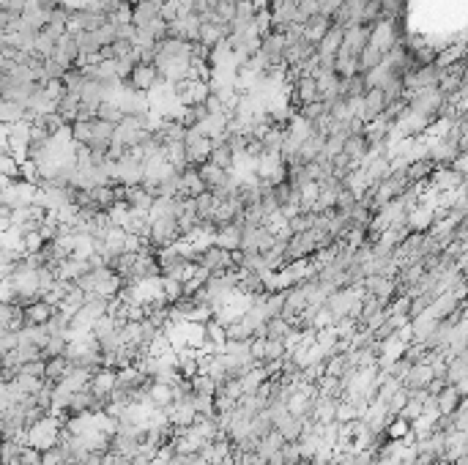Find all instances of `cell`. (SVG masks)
<instances>
[{
	"mask_svg": "<svg viewBox=\"0 0 468 465\" xmlns=\"http://www.w3.org/2000/svg\"><path fill=\"white\" fill-rule=\"evenodd\" d=\"M181 238H184V232H181V228H178V219H173V217H162V219H154L148 241L154 244L159 252H162V249H167V246H175Z\"/></svg>",
	"mask_w": 468,
	"mask_h": 465,
	"instance_id": "6da1fadb",
	"label": "cell"
},
{
	"mask_svg": "<svg viewBox=\"0 0 468 465\" xmlns=\"http://www.w3.org/2000/svg\"><path fill=\"white\" fill-rule=\"evenodd\" d=\"M184 143H186V154H189V161L192 164H206L208 159H211V151H214V140L211 137H206L197 126L195 129H189L186 132V137H184Z\"/></svg>",
	"mask_w": 468,
	"mask_h": 465,
	"instance_id": "7a4b0ae2",
	"label": "cell"
},
{
	"mask_svg": "<svg viewBox=\"0 0 468 465\" xmlns=\"http://www.w3.org/2000/svg\"><path fill=\"white\" fill-rule=\"evenodd\" d=\"M162 82V75H159V69H156L154 63H137L135 66V72H132V77L124 79V88H129V90H151Z\"/></svg>",
	"mask_w": 468,
	"mask_h": 465,
	"instance_id": "3957f363",
	"label": "cell"
},
{
	"mask_svg": "<svg viewBox=\"0 0 468 465\" xmlns=\"http://www.w3.org/2000/svg\"><path fill=\"white\" fill-rule=\"evenodd\" d=\"M200 266H206L211 274H214V271H231V268H235L233 252H231V249H222V246H217V244H211V246L203 249Z\"/></svg>",
	"mask_w": 468,
	"mask_h": 465,
	"instance_id": "277c9868",
	"label": "cell"
},
{
	"mask_svg": "<svg viewBox=\"0 0 468 465\" xmlns=\"http://www.w3.org/2000/svg\"><path fill=\"white\" fill-rule=\"evenodd\" d=\"M181 181H184V189H181V197H200L203 192H208L203 175H200V167L197 164H189L181 170Z\"/></svg>",
	"mask_w": 468,
	"mask_h": 465,
	"instance_id": "5b68a950",
	"label": "cell"
},
{
	"mask_svg": "<svg viewBox=\"0 0 468 465\" xmlns=\"http://www.w3.org/2000/svg\"><path fill=\"white\" fill-rule=\"evenodd\" d=\"M118 386V370H113V367H101L96 375H93V381H90V391L99 397V399H110V394H113V388Z\"/></svg>",
	"mask_w": 468,
	"mask_h": 465,
	"instance_id": "8992f818",
	"label": "cell"
},
{
	"mask_svg": "<svg viewBox=\"0 0 468 465\" xmlns=\"http://www.w3.org/2000/svg\"><path fill=\"white\" fill-rule=\"evenodd\" d=\"M370 41H373V28H367V25H353V28L345 30V47L356 58L370 47Z\"/></svg>",
	"mask_w": 468,
	"mask_h": 465,
	"instance_id": "52a82bcc",
	"label": "cell"
},
{
	"mask_svg": "<svg viewBox=\"0 0 468 465\" xmlns=\"http://www.w3.org/2000/svg\"><path fill=\"white\" fill-rule=\"evenodd\" d=\"M115 99L121 101V107H124L126 115H148V99H146L143 90H129V88H124Z\"/></svg>",
	"mask_w": 468,
	"mask_h": 465,
	"instance_id": "ba28073f",
	"label": "cell"
},
{
	"mask_svg": "<svg viewBox=\"0 0 468 465\" xmlns=\"http://www.w3.org/2000/svg\"><path fill=\"white\" fill-rule=\"evenodd\" d=\"M337 405H340V399H337V397L318 394V397H315V405H312V419H315V422H320V424H331V422H337Z\"/></svg>",
	"mask_w": 468,
	"mask_h": 465,
	"instance_id": "9c48e42d",
	"label": "cell"
},
{
	"mask_svg": "<svg viewBox=\"0 0 468 465\" xmlns=\"http://www.w3.org/2000/svg\"><path fill=\"white\" fill-rule=\"evenodd\" d=\"M55 310H58V307H52V304L44 301V299L33 301L30 307H22V312H25V326H47V323L52 320Z\"/></svg>",
	"mask_w": 468,
	"mask_h": 465,
	"instance_id": "30bf717a",
	"label": "cell"
},
{
	"mask_svg": "<svg viewBox=\"0 0 468 465\" xmlns=\"http://www.w3.org/2000/svg\"><path fill=\"white\" fill-rule=\"evenodd\" d=\"M331 28H334V19H331V17H326V14H315L310 22L304 25V39H307L310 44L318 47V44L329 36V30H331Z\"/></svg>",
	"mask_w": 468,
	"mask_h": 465,
	"instance_id": "8fae6325",
	"label": "cell"
},
{
	"mask_svg": "<svg viewBox=\"0 0 468 465\" xmlns=\"http://www.w3.org/2000/svg\"><path fill=\"white\" fill-rule=\"evenodd\" d=\"M162 6H164V0H137L135 3V25L137 28L151 25L154 19L162 17Z\"/></svg>",
	"mask_w": 468,
	"mask_h": 465,
	"instance_id": "7c38bea8",
	"label": "cell"
},
{
	"mask_svg": "<svg viewBox=\"0 0 468 465\" xmlns=\"http://www.w3.org/2000/svg\"><path fill=\"white\" fill-rule=\"evenodd\" d=\"M342 44H345V28L334 25V28L329 30V36L318 44V55H320V58H337V52L342 50Z\"/></svg>",
	"mask_w": 468,
	"mask_h": 465,
	"instance_id": "4fadbf2b",
	"label": "cell"
},
{
	"mask_svg": "<svg viewBox=\"0 0 468 465\" xmlns=\"http://www.w3.org/2000/svg\"><path fill=\"white\" fill-rule=\"evenodd\" d=\"M387 107H389V101H387L384 90L381 88H370L367 96H364V121H373V118L384 115Z\"/></svg>",
	"mask_w": 468,
	"mask_h": 465,
	"instance_id": "5bb4252c",
	"label": "cell"
},
{
	"mask_svg": "<svg viewBox=\"0 0 468 465\" xmlns=\"http://www.w3.org/2000/svg\"><path fill=\"white\" fill-rule=\"evenodd\" d=\"M214 244L217 246H222V249H241V244H244V228H238V225H225V228H220V232L214 235Z\"/></svg>",
	"mask_w": 468,
	"mask_h": 465,
	"instance_id": "9a60e30c",
	"label": "cell"
},
{
	"mask_svg": "<svg viewBox=\"0 0 468 465\" xmlns=\"http://www.w3.org/2000/svg\"><path fill=\"white\" fill-rule=\"evenodd\" d=\"M460 402H463V394H460L458 386L447 384V386L441 388V394H438V410H441V416H452V413L460 408Z\"/></svg>",
	"mask_w": 468,
	"mask_h": 465,
	"instance_id": "2e32d148",
	"label": "cell"
},
{
	"mask_svg": "<svg viewBox=\"0 0 468 465\" xmlns=\"http://www.w3.org/2000/svg\"><path fill=\"white\" fill-rule=\"evenodd\" d=\"M345 154L362 167V164L370 159V154H373V146L364 140V135H353V137H348V143H345Z\"/></svg>",
	"mask_w": 468,
	"mask_h": 465,
	"instance_id": "e0dca14e",
	"label": "cell"
},
{
	"mask_svg": "<svg viewBox=\"0 0 468 465\" xmlns=\"http://www.w3.org/2000/svg\"><path fill=\"white\" fill-rule=\"evenodd\" d=\"M0 121H3V123H19V121H28V104L3 99V101H0Z\"/></svg>",
	"mask_w": 468,
	"mask_h": 465,
	"instance_id": "ac0fdd59",
	"label": "cell"
},
{
	"mask_svg": "<svg viewBox=\"0 0 468 465\" xmlns=\"http://www.w3.org/2000/svg\"><path fill=\"white\" fill-rule=\"evenodd\" d=\"M200 175H203V181H206V186H208V189H217V186H222V184H228V181L233 178L228 170L217 167L214 161H206V164H200Z\"/></svg>",
	"mask_w": 468,
	"mask_h": 465,
	"instance_id": "d6986e66",
	"label": "cell"
},
{
	"mask_svg": "<svg viewBox=\"0 0 468 465\" xmlns=\"http://www.w3.org/2000/svg\"><path fill=\"white\" fill-rule=\"evenodd\" d=\"M72 362L66 359V356H52V359H47V381L50 384H61L69 373H72Z\"/></svg>",
	"mask_w": 468,
	"mask_h": 465,
	"instance_id": "ffe728a7",
	"label": "cell"
},
{
	"mask_svg": "<svg viewBox=\"0 0 468 465\" xmlns=\"http://www.w3.org/2000/svg\"><path fill=\"white\" fill-rule=\"evenodd\" d=\"M208 161H214L217 167H222V170H228V172H233V164H235V151L228 146V140H220V143H214V151H211V159Z\"/></svg>",
	"mask_w": 468,
	"mask_h": 465,
	"instance_id": "44dd1931",
	"label": "cell"
},
{
	"mask_svg": "<svg viewBox=\"0 0 468 465\" xmlns=\"http://www.w3.org/2000/svg\"><path fill=\"white\" fill-rule=\"evenodd\" d=\"M384 61H387V52H384L381 47L370 44V47L359 55V69H362V75H370V72H373V69H378Z\"/></svg>",
	"mask_w": 468,
	"mask_h": 465,
	"instance_id": "7402d4cb",
	"label": "cell"
},
{
	"mask_svg": "<svg viewBox=\"0 0 468 465\" xmlns=\"http://www.w3.org/2000/svg\"><path fill=\"white\" fill-rule=\"evenodd\" d=\"M312 405H315V399H312L310 394H304V391H293L291 399H288V410L293 416H299V419L312 416Z\"/></svg>",
	"mask_w": 468,
	"mask_h": 465,
	"instance_id": "603a6c76",
	"label": "cell"
},
{
	"mask_svg": "<svg viewBox=\"0 0 468 465\" xmlns=\"http://www.w3.org/2000/svg\"><path fill=\"white\" fill-rule=\"evenodd\" d=\"M208 115H211V112H208V107H206V104H189V107H184V110H181V115H178V118H181V123H184L186 129H195V126H200Z\"/></svg>",
	"mask_w": 468,
	"mask_h": 465,
	"instance_id": "cb8c5ba5",
	"label": "cell"
},
{
	"mask_svg": "<svg viewBox=\"0 0 468 465\" xmlns=\"http://www.w3.org/2000/svg\"><path fill=\"white\" fill-rule=\"evenodd\" d=\"M79 104H82V96H79V93H66V96L58 101V115H61L66 123H75V121H77Z\"/></svg>",
	"mask_w": 468,
	"mask_h": 465,
	"instance_id": "d4e9b609",
	"label": "cell"
},
{
	"mask_svg": "<svg viewBox=\"0 0 468 465\" xmlns=\"http://www.w3.org/2000/svg\"><path fill=\"white\" fill-rule=\"evenodd\" d=\"M99 118H101V121H110V123H121V121L126 118V112H124V107H121L118 99H107V101H101V107H99Z\"/></svg>",
	"mask_w": 468,
	"mask_h": 465,
	"instance_id": "484cf974",
	"label": "cell"
},
{
	"mask_svg": "<svg viewBox=\"0 0 468 465\" xmlns=\"http://www.w3.org/2000/svg\"><path fill=\"white\" fill-rule=\"evenodd\" d=\"M151 402H154V408H170L173 402H175V394H173V386H167V384H156L154 381V386H151Z\"/></svg>",
	"mask_w": 468,
	"mask_h": 465,
	"instance_id": "4316f807",
	"label": "cell"
},
{
	"mask_svg": "<svg viewBox=\"0 0 468 465\" xmlns=\"http://www.w3.org/2000/svg\"><path fill=\"white\" fill-rule=\"evenodd\" d=\"M263 307H266L269 320L271 317H282V312L288 307V299H285V293H266L263 296Z\"/></svg>",
	"mask_w": 468,
	"mask_h": 465,
	"instance_id": "83f0119b",
	"label": "cell"
},
{
	"mask_svg": "<svg viewBox=\"0 0 468 465\" xmlns=\"http://www.w3.org/2000/svg\"><path fill=\"white\" fill-rule=\"evenodd\" d=\"M291 331H293V326L288 317H271L266 323V337H271V339H285V337H291Z\"/></svg>",
	"mask_w": 468,
	"mask_h": 465,
	"instance_id": "f1b7e54d",
	"label": "cell"
},
{
	"mask_svg": "<svg viewBox=\"0 0 468 465\" xmlns=\"http://www.w3.org/2000/svg\"><path fill=\"white\" fill-rule=\"evenodd\" d=\"M162 293L175 304V301H181V299L186 296V288H184V282L175 279V277H162Z\"/></svg>",
	"mask_w": 468,
	"mask_h": 465,
	"instance_id": "f546056e",
	"label": "cell"
},
{
	"mask_svg": "<svg viewBox=\"0 0 468 465\" xmlns=\"http://www.w3.org/2000/svg\"><path fill=\"white\" fill-rule=\"evenodd\" d=\"M44 465H72V452L69 446H52V449H44Z\"/></svg>",
	"mask_w": 468,
	"mask_h": 465,
	"instance_id": "4dcf8cb0",
	"label": "cell"
},
{
	"mask_svg": "<svg viewBox=\"0 0 468 465\" xmlns=\"http://www.w3.org/2000/svg\"><path fill=\"white\" fill-rule=\"evenodd\" d=\"M99 339H107V337H113L115 331H118V320L113 317V315H101L96 323H93V328H90Z\"/></svg>",
	"mask_w": 468,
	"mask_h": 465,
	"instance_id": "1f68e13d",
	"label": "cell"
},
{
	"mask_svg": "<svg viewBox=\"0 0 468 465\" xmlns=\"http://www.w3.org/2000/svg\"><path fill=\"white\" fill-rule=\"evenodd\" d=\"M69 126H72L75 143H79V146H90V140H93V121H75V123H69Z\"/></svg>",
	"mask_w": 468,
	"mask_h": 465,
	"instance_id": "d6a6232c",
	"label": "cell"
},
{
	"mask_svg": "<svg viewBox=\"0 0 468 465\" xmlns=\"http://www.w3.org/2000/svg\"><path fill=\"white\" fill-rule=\"evenodd\" d=\"M413 430V424L408 422V419H402V416H394L389 422V427H387V435L389 438H394V441H402L408 433Z\"/></svg>",
	"mask_w": 468,
	"mask_h": 465,
	"instance_id": "836d02e7",
	"label": "cell"
},
{
	"mask_svg": "<svg viewBox=\"0 0 468 465\" xmlns=\"http://www.w3.org/2000/svg\"><path fill=\"white\" fill-rule=\"evenodd\" d=\"M217 388H220V384L208 373H200V375L192 378V391L195 394H217Z\"/></svg>",
	"mask_w": 468,
	"mask_h": 465,
	"instance_id": "e575fe53",
	"label": "cell"
},
{
	"mask_svg": "<svg viewBox=\"0 0 468 465\" xmlns=\"http://www.w3.org/2000/svg\"><path fill=\"white\" fill-rule=\"evenodd\" d=\"M299 115H302L304 121L315 123V121H320L323 115H329V104H326V101H312V104H304V107L299 110Z\"/></svg>",
	"mask_w": 468,
	"mask_h": 465,
	"instance_id": "d590c367",
	"label": "cell"
},
{
	"mask_svg": "<svg viewBox=\"0 0 468 465\" xmlns=\"http://www.w3.org/2000/svg\"><path fill=\"white\" fill-rule=\"evenodd\" d=\"M329 115H331L334 121H340V123L351 121V118H353L351 101H348V99H337V101H331V107H329Z\"/></svg>",
	"mask_w": 468,
	"mask_h": 465,
	"instance_id": "8d00e7d4",
	"label": "cell"
},
{
	"mask_svg": "<svg viewBox=\"0 0 468 465\" xmlns=\"http://www.w3.org/2000/svg\"><path fill=\"white\" fill-rule=\"evenodd\" d=\"M285 356H288L285 339H271V337H266V362H282Z\"/></svg>",
	"mask_w": 468,
	"mask_h": 465,
	"instance_id": "74e56055",
	"label": "cell"
},
{
	"mask_svg": "<svg viewBox=\"0 0 468 465\" xmlns=\"http://www.w3.org/2000/svg\"><path fill=\"white\" fill-rule=\"evenodd\" d=\"M356 203H359V195H356L353 189H348V186H345V189L337 195V206H334V208H337V211H342V214H351V211L356 208Z\"/></svg>",
	"mask_w": 468,
	"mask_h": 465,
	"instance_id": "f35d334b",
	"label": "cell"
},
{
	"mask_svg": "<svg viewBox=\"0 0 468 465\" xmlns=\"http://www.w3.org/2000/svg\"><path fill=\"white\" fill-rule=\"evenodd\" d=\"M356 419H362L359 408H356L353 402H348V399H340V405H337V422H340V424H348V422H356Z\"/></svg>",
	"mask_w": 468,
	"mask_h": 465,
	"instance_id": "ab89813d",
	"label": "cell"
},
{
	"mask_svg": "<svg viewBox=\"0 0 468 465\" xmlns=\"http://www.w3.org/2000/svg\"><path fill=\"white\" fill-rule=\"evenodd\" d=\"M66 348H69V337H50V342H47V348H44V359L66 356Z\"/></svg>",
	"mask_w": 468,
	"mask_h": 465,
	"instance_id": "60d3db41",
	"label": "cell"
},
{
	"mask_svg": "<svg viewBox=\"0 0 468 465\" xmlns=\"http://www.w3.org/2000/svg\"><path fill=\"white\" fill-rule=\"evenodd\" d=\"M19 465H44V452L30 446V444H25L22 452H19Z\"/></svg>",
	"mask_w": 468,
	"mask_h": 465,
	"instance_id": "b9f144b4",
	"label": "cell"
},
{
	"mask_svg": "<svg viewBox=\"0 0 468 465\" xmlns=\"http://www.w3.org/2000/svg\"><path fill=\"white\" fill-rule=\"evenodd\" d=\"M340 342V334H337V326H329V328H320L318 331V345L320 348H326V350H331L334 345Z\"/></svg>",
	"mask_w": 468,
	"mask_h": 465,
	"instance_id": "7bdbcfd3",
	"label": "cell"
},
{
	"mask_svg": "<svg viewBox=\"0 0 468 465\" xmlns=\"http://www.w3.org/2000/svg\"><path fill=\"white\" fill-rule=\"evenodd\" d=\"M337 323V317H334V312L329 310V307H320L318 315H315V320H312V328H329V326H334Z\"/></svg>",
	"mask_w": 468,
	"mask_h": 465,
	"instance_id": "ee69618b",
	"label": "cell"
},
{
	"mask_svg": "<svg viewBox=\"0 0 468 465\" xmlns=\"http://www.w3.org/2000/svg\"><path fill=\"white\" fill-rule=\"evenodd\" d=\"M249 353H252V359L255 362H266V337H252L249 339Z\"/></svg>",
	"mask_w": 468,
	"mask_h": 465,
	"instance_id": "f6af8a7d",
	"label": "cell"
},
{
	"mask_svg": "<svg viewBox=\"0 0 468 465\" xmlns=\"http://www.w3.org/2000/svg\"><path fill=\"white\" fill-rule=\"evenodd\" d=\"M320 3V14H326V17H334V11L345 3V0H318Z\"/></svg>",
	"mask_w": 468,
	"mask_h": 465,
	"instance_id": "bcb514c9",
	"label": "cell"
},
{
	"mask_svg": "<svg viewBox=\"0 0 468 465\" xmlns=\"http://www.w3.org/2000/svg\"><path fill=\"white\" fill-rule=\"evenodd\" d=\"M220 3H222V0H220Z\"/></svg>",
	"mask_w": 468,
	"mask_h": 465,
	"instance_id": "7dc6e473",
	"label": "cell"
}]
</instances>
